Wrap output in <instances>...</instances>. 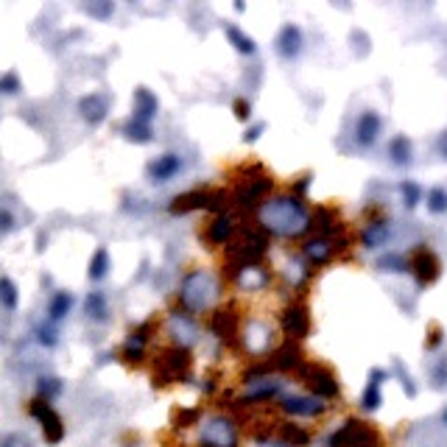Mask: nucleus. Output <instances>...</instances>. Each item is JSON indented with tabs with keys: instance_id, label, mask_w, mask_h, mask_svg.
<instances>
[{
	"instance_id": "a18cd8bd",
	"label": "nucleus",
	"mask_w": 447,
	"mask_h": 447,
	"mask_svg": "<svg viewBox=\"0 0 447 447\" xmlns=\"http://www.w3.org/2000/svg\"><path fill=\"white\" fill-rule=\"evenodd\" d=\"M12 230V215H9V210H3V232H9Z\"/></svg>"
},
{
	"instance_id": "c9c22d12",
	"label": "nucleus",
	"mask_w": 447,
	"mask_h": 447,
	"mask_svg": "<svg viewBox=\"0 0 447 447\" xmlns=\"http://www.w3.org/2000/svg\"><path fill=\"white\" fill-rule=\"evenodd\" d=\"M0 90H3L6 95H15V93L20 90V84H17V76H15V73H6L3 82H0Z\"/></svg>"
},
{
	"instance_id": "c756f323",
	"label": "nucleus",
	"mask_w": 447,
	"mask_h": 447,
	"mask_svg": "<svg viewBox=\"0 0 447 447\" xmlns=\"http://www.w3.org/2000/svg\"><path fill=\"white\" fill-rule=\"evenodd\" d=\"M37 389H39V397L51 403V400H53V397L62 392V383H59L56 378H42V381L37 383Z\"/></svg>"
},
{
	"instance_id": "a211bd4d",
	"label": "nucleus",
	"mask_w": 447,
	"mask_h": 447,
	"mask_svg": "<svg viewBox=\"0 0 447 447\" xmlns=\"http://www.w3.org/2000/svg\"><path fill=\"white\" fill-rule=\"evenodd\" d=\"M232 232H235L232 218H230V215H218V218L210 224V230H207V241H210L212 246H224V244L232 238Z\"/></svg>"
},
{
	"instance_id": "20e7f679",
	"label": "nucleus",
	"mask_w": 447,
	"mask_h": 447,
	"mask_svg": "<svg viewBox=\"0 0 447 447\" xmlns=\"http://www.w3.org/2000/svg\"><path fill=\"white\" fill-rule=\"evenodd\" d=\"M28 411H31V417H34V419H39V425H42V430H45V439H48L51 444H59V441L64 439V425H62V417H59V414L51 408V403H48V400H42V397L31 400Z\"/></svg>"
},
{
	"instance_id": "7ed1b4c3",
	"label": "nucleus",
	"mask_w": 447,
	"mask_h": 447,
	"mask_svg": "<svg viewBox=\"0 0 447 447\" xmlns=\"http://www.w3.org/2000/svg\"><path fill=\"white\" fill-rule=\"evenodd\" d=\"M190 369V352L188 347H171L157 358V378L160 383H171L188 375Z\"/></svg>"
},
{
	"instance_id": "de8ad7c7",
	"label": "nucleus",
	"mask_w": 447,
	"mask_h": 447,
	"mask_svg": "<svg viewBox=\"0 0 447 447\" xmlns=\"http://www.w3.org/2000/svg\"><path fill=\"white\" fill-rule=\"evenodd\" d=\"M444 419H447V414H444Z\"/></svg>"
},
{
	"instance_id": "e433bc0d",
	"label": "nucleus",
	"mask_w": 447,
	"mask_h": 447,
	"mask_svg": "<svg viewBox=\"0 0 447 447\" xmlns=\"http://www.w3.org/2000/svg\"><path fill=\"white\" fill-rule=\"evenodd\" d=\"M37 338H39V344H45V347H53V344H56V330H53V327H37Z\"/></svg>"
},
{
	"instance_id": "6e6552de",
	"label": "nucleus",
	"mask_w": 447,
	"mask_h": 447,
	"mask_svg": "<svg viewBox=\"0 0 447 447\" xmlns=\"http://www.w3.org/2000/svg\"><path fill=\"white\" fill-rule=\"evenodd\" d=\"M280 325H282V330H285L288 336H293V338H305L308 330H311V316H308V311H305L302 305H293V308H285V311H282Z\"/></svg>"
},
{
	"instance_id": "0eeeda50",
	"label": "nucleus",
	"mask_w": 447,
	"mask_h": 447,
	"mask_svg": "<svg viewBox=\"0 0 447 447\" xmlns=\"http://www.w3.org/2000/svg\"><path fill=\"white\" fill-rule=\"evenodd\" d=\"M201 444L207 447H235V428L230 419H212L201 430Z\"/></svg>"
},
{
	"instance_id": "9b49d317",
	"label": "nucleus",
	"mask_w": 447,
	"mask_h": 447,
	"mask_svg": "<svg viewBox=\"0 0 447 447\" xmlns=\"http://www.w3.org/2000/svg\"><path fill=\"white\" fill-rule=\"evenodd\" d=\"M171 333H174V338L179 341V347H188V344H193L196 341V336H199V327H196V319L188 313V311H176L174 316H171Z\"/></svg>"
},
{
	"instance_id": "cd10ccee",
	"label": "nucleus",
	"mask_w": 447,
	"mask_h": 447,
	"mask_svg": "<svg viewBox=\"0 0 447 447\" xmlns=\"http://www.w3.org/2000/svg\"><path fill=\"white\" fill-rule=\"evenodd\" d=\"M277 392H280V383H277V381H274V383H268V381H266V383H263L260 389H255L252 394H246V397H244L241 403H260V400H268V397H274Z\"/></svg>"
},
{
	"instance_id": "412c9836",
	"label": "nucleus",
	"mask_w": 447,
	"mask_h": 447,
	"mask_svg": "<svg viewBox=\"0 0 447 447\" xmlns=\"http://www.w3.org/2000/svg\"><path fill=\"white\" fill-rule=\"evenodd\" d=\"M381 131V120L372 115V112H366L361 120H358V129H355V137H358V143L361 145H369L372 140H375V134Z\"/></svg>"
},
{
	"instance_id": "423d86ee",
	"label": "nucleus",
	"mask_w": 447,
	"mask_h": 447,
	"mask_svg": "<svg viewBox=\"0 0 447 447\" xmlns=\"http://www.w3.org/2000/svg\"><path fill=\"white\" fill-rule=\"evenodd\" d=\"M302 378H305L308 389L316 397H322V400L338 397V383H336V378L330 375L325 366H302Z\"/></svg>"
},
{
	"instance_id": "393cba45",
	"label": "nucleus",
	"mask_w": 447,
	"mask_h": 447,
	"mask_svg": "<svg viewBox=\"0 0 447 447\" xmlns=\"http://www.w3.org/2000/svg\"><path fill=\"white\" fill-rule=\"evenodd\" d=\"M109 271V252L107 249H98L90 260V280H104Z\"/></svg>"
},
{
	"instance_id": "c85d7f7f",
	"label": "nucleus",
	"mask_w": 447,
	"mask_h": 447,
	"mask_svg": "<svg viewBox=\"0 0 447 447\" xmlns=\"http://www.w3.org/2000/svg\"><path fill=\"white\" fill-rule=\"evenodd\" d=\"M0 293H3V305H6V311H15V305H17V288H15V282H12L9 277L0 280Z\"/></svg>"
},
{
	"instance_id": "f704fd0d",
	"label": "nucleus",
	"mask_w": 447,
	"mask_h": 447,
	"mask_svg": "<svg viewBox=\"0 0 447 447\" xmlns=\"http://www.w3.org/2000/svg\"><path fill=\"white\" fill-rule=\"evenodd\" d=\"M3 447H31V439L23 436V433H9L3 439Z\"/></svg>"
},
{
	"instance_id": "4be33fe9",
	"label": "nucleus",
	"mask_w": 447,
	"mask_h": 447,
	"mask_svg": "<svg viewBox=\"0 0 447 447\" xmlns=\"http://www.w3.org/2000/svg\"><path fill=\"white\" fill-rule=\"evenodd\" d=\"M70 308H73V296H70L67 291H59V293H53V300H51V305H48V319H51V322H59V319L67 316Z\"/></svg>"
},
{
	"instance_id": "a878e982",
	"label": "nucleus",
	"mask_w": 447,
	"mask_h": 447,
	"mask_svg": "<svg viewBox=\"0 0 447 447\" xmlns=\"http://www.w3.org/2000/svg\"><path fill=\"white\" fill-rule=\"evenodd\" d=\"M123 134H126L129 140H134V143H148V140H152V126H145V123H140V120H129V123L123 126Z\"/></svg>"
},
{
	"instance_id": "c03bdc74",
	"label": "nucleus",
	"mask_w": 447,
	"mask_h": 447,
	"mask_svg": "<svg viewBox=\"0 0 447 447\" xmlns=\"http://www.w3.org/2000/svg\"><path fill=\"white\" fill-rule=\"evenodd\" d=\"M444 207V196L441 193H433V210H441Z\"/></svg>"
},
{
	"instance_id": "dca6fc26",
	"label": "nucleus",
	"mask_w": 447,
	"mask_h": 447,
	"mask_svg": "<svg viewBox=\"0 0 447 447\" xmlns=\"http://www.w3.org/2000/svg\"><path fill=\"white\" fill-rule=\"evenodd\" d=\"M157 98L152 95V93H148V90H137V95H134V120H140V123H152V118L157 115Z\"/></svg>"
},
{
	"instance_id": "a19ab883",
	"label": "nucleus",
	"mask_w": 447,
	"mask_h": 447,
	"mask_svg": "<svg viewBox=\"0 0 447 447\" xmlns=\"http://www.w3.org/2000/svg\"><path fill=\"white\" fill-rule=\"evenodd\" d=\"M260 134H263V126H255V129H249V131H246V140H249V143H255Z\"/></svg>"
},
{
	"instance_id": "79ce46f5",
	"label": "nucleus",
	"mask_w": 447,
	"mask_h": 447,
	"mask_svg": "<svg viewBox=\"0 0 447 447\" xmlns=\"http://www.w3.org/2000/svg\"><path fill=\"white\" fill-rule=\"evenodd\" d=\"M308 185H311V176H302L300 182H296V188H293V190H296V193H305V188H308Z\"/></svg>"
},
{
	"instance_id": "39448f33",
	"label": "nucleus",
	"mask_w": 447,
	"mask_h": 447,
	"mask_svg": "<svg viewBox=\"0 0 447 447\" xmlns=\"http://www.w3.org/2000/svg\"><path fill=\"white\" fill-rule=\"evenodd\" d=\"M268 190H271V176H268L266 171H260L257 176L241 179V185H238V190H235V201H238L241 207H257Z\"/></svg>"
},
{
	"instance_id": "58836bf2",
	"label": "nucleus",
	"mask_w": 447,
	"mask_h": 447,
	"mask_svg": "<svg viewBox=\"0 0 447 447\" xmlns=\"http://www.w3.org/2000/svg\"><path fill=\"white\" fill-rule=\"evenodd\" d=\"M381 238H383V227H381V224H375V227H372V230L363 235V244H366V246H375Z\"/></svg>"
},
{
	"instance_id": "49530a36",
	"label": "nucleus",
	"mask_w": 447,
	"mask_h": 447,
	"mask_svg": "<svg viewBox=\"0 0 447 447\" xmlns=\"http://www.w3.org/2000/svg\"><path fill=\"white\" fill-rule=\"evenodd\" d=\"M361 447H375V444H361Z\"/></svg>"
},
{
	"instance_id": "ea45409f",
	"label": "nucleus",
	"mask_w": 447,
	"mask_h": 447,
	"mask_svg": "<svg viewBox=\"0 0 447 447\" xmlns=\"http://www.w3.org/2000/svg\"><path fill=\"white\" fill-rule=\"evenodd\" d=\"M249 115H252V107H249V101H235V118L238 120H249Z\"/></svg>"
},
{
	"instance_id": "2eb2a0df",
	"label": "nucleus",
	"mask_w": 447,
	"mask_h": 447,
	"mask_svg": "<svg viewBox=\"0 0 447 447\" xmlns=\"http://www.w3.org/2000/svg\"><path fill=\"white\" fill-rule=\"evenodd\" d=\"M79 109H82V118L87 120V123H101L104 118H107V112H109V101L104 98V95H87L82 104H79Z\"/></svg>"
},
{
	"instance_id": "aec40b11",
	"label": "nucleus",
	"mask_w": 447,
	"mask_h": 447,
	"mask_svg": "<svg viewBox=\"0 0 447 447\" xmlns=\"http://www.w3.org/2000/svg\"><path fill=\"white\" fill-rule=\"evenodd\" d=\"M305 255L313 260V263H327L333 255H336V244L330 238H313L305 244Z\"/></svg>"
},
{
	"instance_id": "6ab92c4d",
	"label": "nucleus",
	"mask_w": 447,
	"mask_h": 447,
	"mask_svg": "<svg viewBox=\"0 0 447 447\" xmlns=\"http://www.w3.org/2000/svg\"><path fill=\"white\" fill-rule=\"evenodd\" d=\"M311 227L319 232V238H330L333 232H336V212L330 210V207H316V212H313V218H311Z\"/></svg>"
},
{
	"instance_id": "4c0bfd02",
	"label": "nucleus",
	"mask_w": 447,
	"mask_h": 447,
	"mask_svg": "<svg viewBox=\"0 0 447 447\" xmlns=\"http://www.w3.org/2000/svg\"><path fill=\"white\" fill-rule=\"evenodd\" d=\"M199 419V411L193 408V411H179L176 414V428H188V425H193Z\"/></svg>"
},
{
	"instance_id": "473e14b6",
	"label": "nucleus",
	"mask_w": 447,
	"mask_h": 447,
	"mask_svg": "<svg viewBox=\"0 0 447 447\" xmlns=\"http://www.w3.org/2000/svg\"><path fill=\"white\" fill-rule=\"evenodd\" d=\"M143 355H145V347L129 338V341H126V347H123V358H126L129 363H140V361H143Z\"/></svg>"
},
{
	"instance_id": "2f4dec72",
	"label": "nucleus",
	"mask_w": 447,
	"mask_h": 447,
	"mask_svg": "<svg viewBox=\"0 0 447 447\" xmlns=\"http://www.w3.org/2000/svg\"><path fill=\"white\" fill-rule=\"evenodd\" d=\"M417 268H419V282H430V280L436 277V263H433V257H428V255H422V257L417 260Z\"/></svg>"
},
{
	"instance_id": "f257e3e1",
	"label": "nucleus",
	"mask_w": 447,
	"mask_h": 447,
	"mask_svg": "<svg viewBox=\"0 0 447 447\" xmlns=\"http://www.w3.org/2000/svg\"><path fill=\"white\" fill-rule=\"evenodd\" d=\"M260 224L266 232H277V235H300L311 227L302 201L293 196H280L266 201L260 207Z\"/></svg>"
},
{
	"instance_id": "ddd939ff",
	"label": "nucleus",
	"mask_w": 447,
	"mask_h": 447,
	"mask_svg": "<svg viewBox=\"0 0 447 447\" xmlns=\"http://www.w3.org/2000/svg\"><path fill=\"white\" fill-rule=\"evenodd\" d=\"M179 171H182V160L176 154H163V157H157L152 165H148V176H152V182H168Z\"/></svg>"
},
{
	"instance_id": "7c9ffc66",
	"label": "nucleus",
	"mask_w": 447,
	"mask_h": 447,
	"mask_svg": "<svg viewBox=\"0 0 447 447\" xmlns=\"http://www.w3.org/2000/svg\"><path fill=\"white\" fill-rule=\"evenodd\" d=\"M282 436L291 441V447H302V444L311 441V436H308L305 430H300L296 425H285V428H282Z\"/></svg>"
},
{
	"instance_id": "37998d69",
	"label": "nucleus",
	"mask_w": 447,
	"mask_h": 447,
	"mask_svg": "<svg viewBox=\"0 0 447 447\" xmlns=\"http://www.w3.org/2000/svg\"><path fill=\"white\" fill-rule=\"evenodd\" d=\"M87 12H95V15H109L112 6H87Z\"/></svg>"
},
{
	"instance_id": "5701e85b",
	"label": "nucleus",
	"mask_w": 447,
	"mask_h": 447,
	"mask_svg": "<svg viewBox=\"0 0 447 447\" xmlns=\"http://www.w3.org/2000/svg\"><path fill=\"white\" fill-rule=\"evenodd\" d=\"M84 308H87V316H90V319H95V322H107L109 308H107V296H104L101 291H93V293L87 296Z\"/></svg>"
},
{
	"instance_id": "b1692460",
	"label": "nucleus",
	"mask_w": 447,
	"mask_h": 447,
	"mask_svg": "<svg viewBox=\"0 0 447 447\" xmlns=\"http://www.w3.org/2000/svg\"><path fill=\"white\" fill-rule=\"evenodd\" d=\"M238 282L246 285V288H263V285L268 282V271L260 268V266H249V268H244V271L238 274Z\"/></svg>"
},
{
	"instance_id": "f8f14e48",
	"label": "nucleus",
	"mask_w": 447,
	"mask_h": 447,
	"mask_svg": "<svg viewBox=\"0 0 447 447\" xmlns=\"http://www.w3.org/2000/svg\"><path fill=\"white\" fill-rule=\"evenodd\" d=\"M282 408L293 417H319V414H325L327 405L322 403V397H285Z\"/></svg>"
},
{
	"instance_id": "bb28decb",
	"label": "nucleus",
	"mask_w": 447,
	"mask_h": 447,
	"mask_svg": "<svg viewBox=\"0 0 447 447\" xmlns=\"http://www.w3.org/2000/svg\"><path fill=\"white\" fill-rule=\"evenodd\" d=\"M227 37H230V42H232V45H235L241 53H255V42H252V37L241 34V28L227 26Z\"/></svg>"
},
{
	"instance_id": "f03ea898",
	"label": "nucleus",
	"mask_w": 447,
	"mask_h": 447,
	"mask_svg": "<svg viewBox=\"0 0 447 447\" xmlns=\"http://www.w3.org/2000/svg\"><path fill=\"white\" fill-rule=\"evenodd\" d=\"M215 296H218L215 280L207 271H190L185 277V282H182V291H179V305L188 313H196V311L210 308Z\"/></svg>"
},
{
	"instance_id": "4468645a",
	"label": "nucleus",
	"mask_w": 447,
	"mask_h": 447,
	"mask_svg": "<svg viewBox=\"0 0 447 447\" xmlns=\"http://www.w3.org/2000/svg\"><path fill=\"white\" fill-rule=\"evenodd\" d=\"M277 51L282 59H293L296 53L302 51V31L296 26H285L280 31V39H277Z\"/></svg>"
},
{
	"instance_id": "9d476101",
	"label": "nucleus",
	"mask_w": 447,
	"mask_h": 447,
	"mask_svg": "<svg viewBox=\"0 0 447 447\" xmlns=\"http://www.w3.org/2000/svg\"><path fill=\"white\" fill-rule=\"evenodd\" d=\"M210 199L212 193L207 190H190V193H182L171 201V212L174 215H185V212H193V210H210Z\"/></svg>"
},
{
	"instance_id": "f3484780",
	"label": "nucleus",
	"mask_w": 447,
	"mask_h": 447,
	"mask_svg": "<svg viewBox=\"0 0 447 447\" xmlns=\"http://www.w3.org/2000/svg\"><path fill=\"white\" fill-rule=\"evenodd\" d=\"M271 366H277V369H300V366H302V349L296 347V344H291V341H285V344L274 352Z\"/></svg>"
},
{
	"instance_id": "1a4fd4ad",
	"label": "nucleus",
	"mask_w": 447,
	"mask_h": 447,
	"mask_svg": "<svg viewBox=\"0 0 447 447\" xmlns=\"http://www.w3.org/2000/svg\"><path fill=\"white\" fill-rule=\"evenodd\" d=\"M210 330H212V336H218L221 341H232L235 333H238V313H235L232 308H221V311H215L212 319H210Z\"/></svg>"
},
{
	"instance_id": "72a5a7b5",
	"label": "nucleus",
	"mask_w": 447,
	"mask_h": 447,
	"mask_svg": "<svg viewBox=\"0 0 447 447\" xmlns=\"http://www.w3.org/2000/svg\"><path fill=\"white\" fill-rule=\"evenodd\" d=\"M378 403H381V394H378V372H375V381H372V386L363 394V408H378Z\"/></svg>"
}]
</instances>
